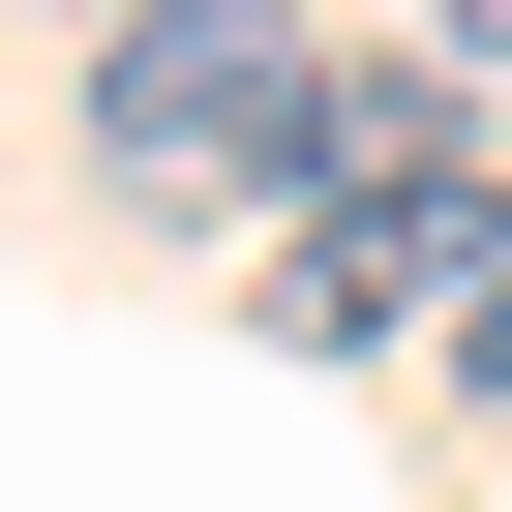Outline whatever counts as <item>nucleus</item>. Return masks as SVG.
I'll return each mask as SVG.
<instances>
[{
    "label": "nucleus",
    "instance_id": "nucleus-4",
    "mask_svg": "<svg viewBox=\"0 0 512 512\" xmlns=\"http://www.w3.org/2000/svg\"><path fill=\"white\" fill-rule=\"evenodd\" d=\"M452 31H482V61H512V0H452Z\"/></svg>",
    "mask_w": 512,
    "mask_h": 512
},
{
    "label": "nucleus",
    "instance_id": "nucleus-2",
    "mask_svg": "<svg viewBox=\"0 0 512 512\" xmlns=\"http://www.w3.org/2000/svg\"><path fill=\"white\" fill-rule=\"evenodd\" d=\"M91 151H121V181H302V151H332V61L272 31V0H121Z\"/></svg>",
    "mask_w": 512,
    "mask_h": 512
},
{
    "label": "nucleus",
    "instance_id": "nucleus-3",
    "mask_svg": "<svg viewBox=\"0 0 512 512\" xmlns=\"http://www.w3.org/2000/svg\"><path fill=\"white\" fill-rule=\"evenodd\" d=\"M452 392H482V422H512V272H482V302H452Z\"/></svg>",
    "mask_w": 512,
    "mask_h": 512
},
{
    "label": "nucleus",
    "instance_id": "nucleus-1",
    "mask_svg": "<svg viewBox=\"0 0 512 512\" xmlns=\"http://www.w3.org/2000/svg\"><path fill=\"white\" fill-rule=\"evenodd\" d=\"M482 272H512L482 121H452V91H332V151H302V241H272V332H302V362H362V332H452Z\"/></svg>",
    "mask_w": 512,
    "mask_h": 512
}]
</instances>
